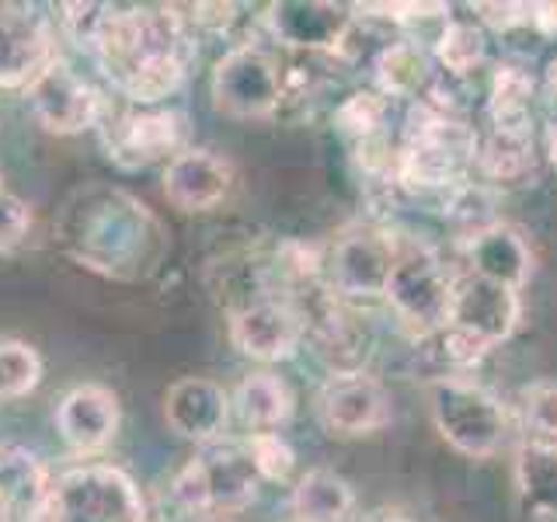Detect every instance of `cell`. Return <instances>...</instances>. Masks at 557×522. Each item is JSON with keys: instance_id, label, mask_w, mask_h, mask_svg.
Wrapping results in <instances>:
<instances>
[{"instance_id": "6da1fadb", "label": "cell", "mask_w": 557, "mask_h": 522, "mask_svg": "<svg viewBox=\"0 0 557 522\" xmlns=\"http://www.w3.org/2000/svg\"><path fill=\"white\" fill-rule=\"evenodd\" d=\"M87 57L133 109H164L182 91L196 39L182 8H112L104 4Z\"/></svg>"}, {"instance_id": "7a4b0ae2", "label": "cell", "mask_w": 557, "mask_h": 522, "mask_svg": "<svg viewBox=\"0 0 557 522\" xmlns=\"http://www.w3.org/2000/svg\"><path fill=\"white\" fill-rule=\"evenodd\" d=\"M52 240L81 269L115 283H139L153 275L171 248L168 226L153 209L126 188L104 182L70 191L52 223Z\"/></svg>"}, {"instance_id": "3957f363", "label": "cell", "mask_w": 557, "mask_h": 522, "mask_svg": "<svg viewBox=\"0 0 557 522\" xmlns=\"http://www.w3.org/2000/svg\"><path fill=\"white\" fill-rule=\"evenodd\" d=\"M519 321H522V300L516 289L492 283V278L460 272L453 275L446 327L429 338H440L443 359L453 370H470L492 348L509 341Z\"/></svg>"}, {"instance_id": "277c9868", "label": "cell", "mask_w": 557, "mask_h": 522, "mask_svg": "<svg viewBox=\"0 0 557 522\" xmlns=\"http://www.w3.org/2000/svg\"><path fill=\"white\" fill-rule=\"evenodd\" d=\"M258 470L244 443H209L171 477V505L188 519H223L258 495Z\"/></svg>"}, {"instance_id": "5b68a950", "label": "cell", "mask_w": 557, "mask_h": 522, "mask_svg": "<svg viewBox=\"0 0 557 522\" xmlns=\"http://www.w3.org/2000/svg\"><path fill=\"white\" fill-rule=\"evenodd\" d=\"M478 136L435 104H418L408 119L405 147L397 150V178L414 191H440L463 185L474 164Z\"/></svg>"}, {"instance_id": "8992f818", "label": "cell", "mask_w": 557, "mask_h": 522, "mask_svg": "<svg viewBox=\"0 0 557 522\" xmlns=\"http://www.w3.org/2000/svg\"><path fill=\"white\" fill-rule=\"evenodd\" d=\"M429 414L440 439L460 457L487 460L509 435V411L478 380L440 376L429 387Z\"/></svg>"}, {"instance_id": "52a82bcc", "label": "cell", "mask_w": 557, "mask_h": 522, "mask_svg": "<svg viewBox=\"0 0 557 522\" xmlns=\"http://www.w3.org/2000/svg\"><path fill=\"white\" fill-rule=\"evenodd\" d=\"M42 522H147V505L126 470L77 463L52 481Z\"/></svg>"}, {"instance_id": "ba28073f", "label": "cell", "mask_w": 557, "mask_h": 522, "mask_svg": "<svg viewBox=\"0 0 557 522\" xmlns=\"http://www.w3.org/2000/svg\"><path fill=\"white\" fill-rule=\"evenodd\" d=\"M213 109L237 122L272 119L286 101V66L272 49L258 42H240L226 49L209 77Z\"/></svg>"}, {"instance_id": "9c48e42d", "label": "cell", "mask_w": 557, "mask_h": 522, "mask_svg": "<svg viewBox=\"0 0 557 522\" xmlns=\"http://www.w3.org/2000/svg\"><path fill=\"white\" fill-rule=\"evenodd\" d=\"M95 129L104 157L122 171H147L188 150V119L182 109L168 104L164 109H133L126 101L119 109L109 104Z\"/></svg>"}, {"instance_id": "30bf717a", "label": "cell", "mask_w": 557, "mask_h": 522, "mask_svg": "<svg viewBox=\"0 0 557 522\" xmlns=\"http://www.w3.org/2000/svg\"><path fill=\"white\" fill-rule=\"evenodd\" d=\"M449 293H453V272L443 265L440 251L422 240L397 244V261L391 269V283L383 300H387V307L414 335L429 338L446 327Z\"/></svg>"}, {"instance_id": "8fae6325", "label": "cell", "mask_w": 557, "mask_h": 522, "mask_svg": "<svg viewBox=\"0 0 557 522\" xmlns=\"http://www.w3.org/2000/svg\"><path fill=\"white\" fill-rule=\"evenodd\" d=\"M25 101L35 122L52 136H77L84 129H95L104 109H109V98H104L101 87L63 57L52 60L25 87Z\"/></svg>"}, {"instance_id": "7c38bea8", "label": "cell", "mask_w": 557, "mask_h": 522, "mask_svg": "<svg viewBox=\"0 0 557 522\" xmlns=\"http://www.w3.org/2000/svg\"><path fill=\"white\" fill-rule=\"evenodd\" d=\"M397 261V240L376 226H356L335 240L327 258V289L348 303L383 300Z\"/></svg>"}, {"instance_id": "4fadbf2b", "label": "cell", "mask_w": 557, "mask_h": 522, "mask_svg": "<svg viewBox=\"0 0 557 522\" xmlns=\"http://www.w3.org/2000/svg\"><path fill=\"white\" fill-rule=\"evenodd\" d=\"M226 335H231V345L240 356H248L255 362H283L293 359L296 348L304 345L307 327H304V313L296 310L289 296L265 293L231 310Z\"/></svg>"}, {"instance_id": "5bb4252c", "label": "cell", "mask_w": 557, "mask_h": 522, "mask_svg": "<svg viewBox=\"0 0 557 522\" xmlns=\"http://www.w3.org/2000/svg\"><path fill=\"white\" fill-rule=\"evenodd\" d=\"M57 22L28 4H0V87H28L60 57Z\"/></svg>"}, {"instance_id": "9a60e30c", "label": "cell", "mask_w": 557, "mask_h": 522, "mask_svg": "<svg viewBox=\"0 0 557 522\" xmlns=\"http://www.w3.org/2000/svg\"><path fill=\"white\" fill-rule=\"evenodd\" d=\"M318 414L331 435L356 439V435H370L387 425L394 408L383 383L362 370V373L327 376V383L318 394Z\"/></svg>"}, {"instance_id": "2e32d148", "label": "cell", "mask_w": 557, "mask_h": 522, "mask_svg": "<svg viewBox=\"0 0 557 522\" xmlns=\"http://www.w3.org/2000/svg\"><path fill=\"white\" fill-rule=\"evenodd\" d=\"M342 4H321V0H283L272 4L265 14V25L272 39L286 49H300L307 57H327L338 52L356 14Z\"/></svg>"}, {"instance_id": "e0dca14e", "label": "cell", "mask_w": 557, "mask_h": 522, "mask_svg": "<svg viewBox=\"0 0 557 522\" xmlns=\"http://www.w3.org/2000/svg\"><path fill=\"white\" fill-rule=\"evenodd\" d=\"M161 182L164 199L174 209H182V213H209V209H216L231 196L234 164L206 147H188L164 164Z\"/></svg>"}, {"instance_id": "ac0fdd59", "label": "cell", "mask_w": 557, "mask_h": 522, "mask_svg": "<svg viewBox=\"0 0 557 522\" xmlns=\"http://www.w3.org/2000/svg\"><path fill=\"white\" fill-rule=\"evenodd\" d=\"M164 422L182 439L209 446L223 439L226 425H231V394L209 376L174 380L164 394Z\"/></svg>"}, {"instance_id": "d6986e66", "label": "cell", "mask_w": 557, "mask_h": 522, "mask_svg": "<svg viewBox=\"0 0 557 522\" xmlns=\"http://www.w3.org/2000/svg\"><path fill=\"white\" fill-rule=\"evenodd\" d=\"M57 432L77 457H95L119 432V397L101 383H81L57 405Z\"/></svg>"}, {"instance_id": "ffe728a7", "label": "cell", "mask_w": 557, "mask_h": 522, "mask_svg": "<svg viewBox=\"0 0 557 522\" xmlns=\"http://www.w3.org/2000/svg\"><path fill=\"white\" fill-rule=\"evenodd\" d=\"M463 272L522 293L527 278L533 275V251L516 226L498 220L495 226L463 240Z\"/></svg>"}, {"instance_id": "44dd1931", "label": "cell", "mask_w": 557, "mask_h": 522, "mask_svg": "<svg viewBox=\"0 0 557 522\" xmlns=\"http://www.w3.org/2000/svg\"><path fill=\"white\" fill-rule=\"evenodd\" d=\"M57 474L25 446H0V505L14 522H42Z\"/></svg>"}, {"instance_id": "7402d4cb", "label": "cell", "mask_w": 557, "mask_h": 522, "mask_svg": "<svg viewBox=\"0 0 557 522\" xmlns=\"http://www.w3.org/2000/svg\"><path fill=\"white\" fill-rule=\"evenodd\" d=\"M519 509L530 522H557V443L522 439L512 457Z\"/></svg>"}, {"instance_id": "603a6c76", "label": "cell", "mask_w": 557, "mask_h": 522, "mask_svg": "<svg viewBox=\"0 0 557 522\" xmlns=\"http://www.w3.org/2000/svg\"><path fill=\"white\" fill-rule=\"evenodd\" d=\"M289 414H293V390L275 373H248L231 394V418H237L248 428V435L278 432L289 422Z\"/></svg>"}, {"instance_id": "cb8c5ba5", "label": "cell", "mask_w": 557, "mask_h": 522, "mask_svg": "<svg viewBox=\"0 0 557 522\" xmlns=\"http://www.w3.org/2000/svg\"><path fill=\"white\" fill-rule=\"evenodd\" d=\"M536 153H533V133L530 126H492L478 136L474 147V167L487 182L516 185L533 174Z\"/></svg>"}, {"instance_id": "d4e9b609", "label": "cell", "mask_w": 557, "mask_h": 522, "mask_svg": "<svg viewBox=\"0 0 557 522\" xmlns=\"http://www.w3.org/2000/svg\"><path fill=\"white\" fill-rule=\"evenodd\" d=\"M289 509L296 522H348L356 512V492L335 470L313 467L296 481Z\"/></svg>"}, {"instance_id": "484cf974", "label": "cell", "mask_w": 557, "mask_h": 522, "mask_svg": "<svg viewBox=\"0 0 557 522\" xmlns=\"http://www.w3.org/2000/svg\"><path fill=\"white\" fill-rule=\"evenodd\" d=\"M373 66H376V80H380V95H387V98H414L432 77L429 52L411 39L391 42L373 60Z\"/></svg>"}, {"instance_id": "4316f807", "label": "cell", "mask_w": 557, "mask_h": 522, "mask_svg": "<svg viewBox=\"0 0 557 522\" xmlns=\"http://www.w3.org/2000/svg\"><path fill=\"white\" fill-rule=\"evenodd\" d=\"M533 91H536V80L530 70H522L516 63H502L492 77V91H487L492 126H530Z\"/></svg>"}, {"instance_id": "83f0119b", "label": "cell", "mask_w": 557, "mask_h": 522, "mask_svg": "<svg viewBox=\"0 0 557 522\" xmlns=\"http://www.w3.org/2000/svg\"><path fill=\"white\" fill-rule=\"evenodd\" d=\"M484 28L478 22H460L449 17L446 28L435 39V60L453 77H467L470 70H478L484 60Z\"/></svg>"}, {"instance_id": "f1b7e54d", "label": "cell", "mask_w": 557, "mask_h": 522, "mask_svg": "<svg viewBox=\"0 0 557 522\" xmlns=\"http://www.w3.org/2000/svg\"><path fill=\"white\" fill-rule=\"evenodd\" d=\"M42 383V356L28 341L0 338V400L28 397Z\"/></svg>"}, {"instance_id": "f546056e", "label": "cell", "mask_w": 557, "mask_h": 522, "mask_svg": "<svg viewBox=\"0 0 557 522\" xmlns=\"http://www.w3.org/2000/svg\"><path fill=\"white\" fill-rule=\"evenodd\" d=\"M387 112H391V98L380 95V91H356L352 98H345L338 104V126L342 133H348L352 139H359V144H366V139H376L380 129L387 126Z\"/></svg>"}, {"instance_id": "4dcf8cb0", "label": "cell", "mask_w": 557, "mask_h": 522, "mask_svg": "<svg viewBox=\"0 0 557 522\" xmlns=\"http://www.w3.org/2000/svg\"><path fill=\"white\" fill-rule=\"evenodd\" d=\"M519 414L530 439L557 443V380H536L519 390Z\"/></svg>"}, {"instance_id": "1f68e13d", "label": "cell", "mask_w": 557, "mask_h": 522, "mask_svg": "<svg viewBox=\"0 0 557 522\" xmlns=\"http://www.w3.org/2000/svg\"><path fill=\"white\" fill-rule=\"evenodd\" d=\"M248 446V457L258 470L261 481H286L296 467V452L293 446L283 439V432H258L244 439Z\"/></svg>"}, {"instance_id": "d6a6232c", "label": "cell", "mask_w": 557, "mask_h": 522, "mask_svg": "<svg viewBox=\"0 0 557 522\" xmlns=\"http://www.w3.org/2000/svg\"><path fill=\"white\" fill-rule=\"evenodd\" d=\"M32 223H35L32 206L11 196V191H0V254L22 248L32 234Z\"/></svg>"}, {"instance_id": "836d02e7", "label": "cell", "mask_w": 557, "mask_h": 522, "mask_svg": "<svg viewBox=\"0 0 557 522\" xmlns=\"http://www.w3.org/2000/svg\"><path fill=\"white\" fill-rule=\"evenodd\" d=\"M474 11H478V25H492L498 32L530 25V4H478Z\"/></svg>"}, {"instance_id": "e575fe53", "label": "cell", "mask_w": 557, "mask_h": 522, "mask_svg": "<svg viewBox=\"0 0 557 522\" xmlns=\"http://www.w3.org/2000/svg\"><path fill=\"white\" fill-rule=\"evenodd\" d=\"M530 25L540 35H557V0H547V4H530Z\"/></svg>"}, {"instance_id": "d590c367", "label": "cell", "mask_w": 557, "mask_h": 522, "mask_svg": "<svg viewBox=\"0 0 557 522\" xmlns=\"http://www.w3.org/2000/svg\"><path fill=\"white\" fill-rule=\"evenodd\" d=\"M544 150H547V161L557 167V122L547 126V136H544Z\"/></svg>"}, {"instance_id": "8d00e7d4", "label": "cell", "mask_w": 557, "mask_h": 522, "mask_svg": "<svg viewBox=\"0 0 557 522\" xmlns=\"http://www.w3.org/2000/svg\"><path fill=\"white\" fill-rule=\"evenodd\" d=\"M547 84L557 91V60H550V66H547Z\"/></svg>"}, {"instance_id": "74e56055", "label": "cell", "mask_w": 557, "mask_h": 522, "mask_svg": "<svg viewBox=\"0 0 557 522\" xmlns=\"http://www.w3.org/2000/svg\"><path fill=\"white\" fill-rule=\"evenodd\" d=\"M376 522H414V519H408V515H400V512H391V515H380Z\"/></svg>"}, {"instance_id": "f35d334b", "label": "cell", "mask_w": 557, "mask_h": 522, "mask_svg": "<svg viewBox=\"0 0 557 522\" xmlns=\"http://www.w3.org/2000/svg\"><path fill=\"white\" fill-rule=\"evenodd\" d=\"M0 522H14V519H11V512L4 509V505H0Z\"/></svg>"}, {"instance_id": "ab89813d", "label": "cell", "mask_w": 557, "mask_h": 522, "mask_svg": "<svg viewBox=\"0 0 557 522\" xmlns=\"http://www.w3.org/2000/svg\"><path fill=\"white\" fill-rule=\"evenodd\" d=\"M0 191H4V178H0Z\"/></svg>"}]
</instances>
